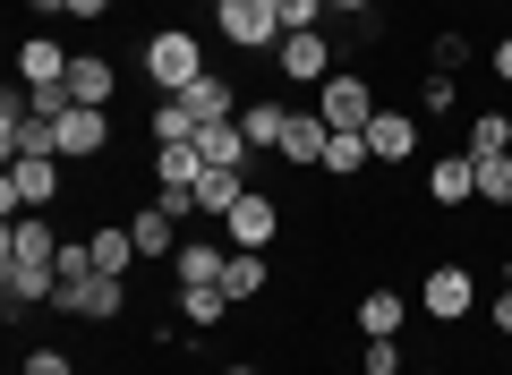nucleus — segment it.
Instances as JSON below:
<instances>
[{
  "mask_svg": "<svg viewBox=\"0 0 512 375\" xmlns=\"http://www.w3.org/2000/svg\"><path fill=\"white\" fill-rule=\"evenodd\" d=\"M146 77H154L163 94H188V86L205 77V43L188 35V26H163V35L146 43Z\"/></svg>",
  "mask_w": 512,
  "mask_h": 375,
  "instance_id": "f257e3e1",
  "label": "nucleus"
},
{
  "mask_svg": "<svg viewBox=\"0 0 512 375\" xmlns=\"http://www.w3.org/2000/svg\"><path fill=\"white\" fill-rule=\"evenodd\" d=\"M52 197H60V154H26V162H9V179H0V205H9V222H18V214H43Z\"/></svg>",
  "mask_w": 512,
  "mask_h": 375,
  "instance_id": "f03ea898",
  "label": "nucleus"
},
{
  "mask_svg": "<svg viewBox=\"0 0 512 375\" xmlns=\"http://www.w3.org/2000/svg\"><path fill=\"white\" fill-rule=\"evenodd\" d=\"M52 307H69V316H86V324H111L128 307V273H77V282H60Z\"/></svg>",
  "mask_w": 512,
  "mask_h": 375,
  "instance_id": "7ed1b4c3",
  "label": "nucleus"
},
{
  "mask_svg": "<svg viewBox=\"0 0 512 375\" xmlns=\"http://www.w3.org/2000/svg\"><path fill=\"white\" fill-rule=\"evenodd\" d=\"M214 18H222V35H231L239 52H274L282 43V9L274 0H222Z\"/></svg>",
  "mask_w": 512,
  "mask_h": 375,
  "instance_id": "20e7f679",
  "label": "nucleus"
},
{
  "mask_svg": "<svg viewBox=\"0 0 512 375\" xmlns=\"http://www.w3.org/2000/svg\"><path fill=\"white\" fill-rule=\"evenodd\" d=\"M316 111H325V128H367V120H376V94H367L359 77L333 69L325 86H316Z\"/></svg>",
  "mask_w": 512,
  "mask_h": 375,
  "instance_id": "39448f33",
  "label": "nucleus"
},
{
  "mask_svg": "<svg viewBox=\"0 0 512 375\" xmlns=\"http://www.w3.org/2000/svg\"><path fill=\"white\" fill-rule=\"evenodd\" d=\"M60 86H69V103H77V111H111V94H120V69H111L103 52H77Z\"/></svg>",
  "mask_w": 512,
  "mask_h": 375,
  "instance_id": "423d86ee",
  "label": "nucleus"
},
{
  "mask_svg": "<svg viewBox=\"0 0 512 375\" xmlns=\"http://www.w3.org/2000/svg\"><path fill=\"white\" fill-rule=\"evenodd\" d=\"M222 231H231V248H265V239L282 231V205H274V197H256V188H248V197H239L231 214H222Z\"/></svg>",
  "mask_w": 512,
  "mask_h": 375,
  "instance_id": "0eeeda50",
  "label": "nucleus"
},
{
  "mask_svg": "<svg viewBox=\"0 0 512 375\" xmlns=\"http://www.w3.org/2000/svg\"><path fill=\"white\" fill-rule=\"evenodd\" d=\"M470 307H478V282H470V265H436V273H427V316L461 324Z\"/></svg>",
  "mask_w": 512,
  "mask_h": 375,
  "instance_id": "6e6552de",
  "label": "nucleus"
},
{
  "mask_svg": "<svg viewBox=\"0 0 512 375\" xmlns=\"http://www.w3.org/2000/svg\"><path fill=\"white\" fill-rule=\"evenodd\" d=\"M103 137H111V120H103V111H69V120H52V154H60V162L103 154Z\"/></svg>",
  "mask_w": 512,
  "mask_h": 375,
  "instance_id": "1a4fd4ad",
  "label": "nucleus"
},
{
  "mask_svg": "<svg viewBox=\"0 0 512 375\" xmlns=\"http://www.w3.org/2000/svg\"><path fill=\"white\" fill-rule=\"evenodd\" d=\"M274 60L299 77V86H325V77H333V43H325V35H282Z\"/></svg>",
  "mask_w": 512,
  "mask_h": 375,
  "instance_id": "9d476101",
  "label": "nucleus"
},
{
  "mask_svg": "<svg viewBox=\"0 0 512 375\" xmlns=\"http://www.w3.org/2000/svg\"><path fill=\"white\" fill-rule=\"evenodd\" d=\"M367 154L376 162H410L419 154V120H410V111H376V120H367Z\"/></svg>",
  "mask_w": 512,
  "mask_h": 375,
  "instance_id": "9b49d317",
  "label": "nucleus"
},
{
  "mask_svg": "<svg viewBox=\"0 0 512 375\" xmlns=\"http://www.w3.org/2000/svg\"><path fill=\"white\" fill-rule=\"evenodd\" d=\"M0 256H9V265H52L60 239H52V222H43V214H18V222H9V239H0Z\"/></svg>",
  "mask_w": 512,
  "mask_h": 375,
  "instance_id": "f8f14e48",
  "label": "nucleus"
},
{
  "mask_svg": "<svg viewBox=\"0 0 512 375\" xmlns=\"http://www.w3.org/2000/svg\"><path fill=\"white\" fill-rule=\"evenodd\" d=\"M325 145H333L325 111H291V128H282V162H308V171H325Z\"/></svg>",
  "mask_w": 512,
  "mask_h": 375,
  "instance_id": "ddd939ff",
  "label": "nucleus"
},
{
  "mask_svg": "<svg viewBox=\"0 0 512 375\" xmlns=\"http://www.w3.org/2000/svg\"><path fill=\"white\" fill-rule=\"evenodd\" d=\"M0 290H9V316L35 307V299H60V265H9L0 256Z\"/></svg>",
  "mask_w": 512,
  "mask_h": 375,
  "instance_id": "4468645a",
  "label": "nucleus"
},
{
  "mask_svg": "<svg viewBox=\"0 0 512 375\" xmlns=\"http://www.w3.org/2000/svg\"><path fill=\"white\" fill-rule=\"evenodd\" d=\"M197 154H205V171H239L256 145H248V128H239V120H205L197 128Z\"/></svg>",
  "mask_w": 512,
  "mask_h": 375,
  "instance_id": "2eb2a0df",
  "label": "nucleus"
},
{
  "mask_svg": "<svg viewBox=\"0 0 512 375\" xmlns=\"http://www.w3.org/2000/svg\"><path fill=\"white\" fill-rule=\"evenodd\" d=\"M69 60H77V52H60L52 35H26V43H18V77H26V86H60Z\"/></svg>",
  "mask_w": 512,
  "mask_h": 375,
  "instance_id": "dca6fc26",
  "label": "nucleus"
},
{
  "mask_svg": "<svg viewBox=\"0 0 512 375\" xmlns=\"http://www.w3.org/2000/svg\"><path fill=\"white\" fill-rule=\"evenodd\" d=\"M427 197H436V205L478 197V162H470V154H444V162H427Z\"/></svg>",
  "mask_w": 512,
  "mask_h": 375,
  "instance_id": "f3484780",
  "label": "nucleus"
},
{
  "mask_svg": "<svg viewBox=\"0 0 512 375\" xmlns=\"http://www.w3.org/2000/svg\"><path fill=\"white\" fill-rule=\"evenodd\" d=\"M402 316H410L402 290H367V299H359V333L367 341H393V333H402Z\"/></svg>",
  "mask_w": 512,
  "mask_h": 375,
  "instance_id": "a211bd4d",
  "label": "nucleus"
},
{
  "mask_svg": "<svg viewBox=\"0 0 512 375\" xmlns=\"http://www.w3.org/2000/svg\"><path fill=\"white\" fill-rule=\"evenodd\" d=\"M197 179H205L197 145H154V188H197Z\"/></svg>",
  "mask_w": 512,
  "mask_h": 375,
  "instance_id": "6ab92c4d",
  "label": "nucleus"
},
{
  "mask_svg": "<svg viewBox=\"0 0 512 375\" xmlns=\"http://www.w3.org/2000/svg\"><path fill=\"white\" fill-rule=\"evenodd\" d=\"M128 239H137V256H180V222H171L163 205H146V214L128 222Z\"/></svg>",
  "mask_w": 512,
  "mask_h": 375,
  "instance_id": "aec40b11",
  "label": "nucleus"
},
{
  "mask_svg": "<svg viewBox=\"0 0 512 375\" xmlns=\"http://www.w3.org/2000/svg\"><path fill=\"white\" fill-rule=\"evenodd\" d=\"M180 103H188V120H197V128H205V120H239V103H231V86H222V77H214V69H205V77H197V86H188V94H180Z\"/></svg>",
  "mask_w": 512,
  "mask_h": 375,
  "instance_id": "412c9836",
  "label": "nucleus"
},
{
  "mask_svg": "<svg viewBox=\"0 0 512 375\" xmlns=\"http://www.w3.org/2000/svg\"><path fill=\"white\" fill-rule=\"evenodd\" d=\"M239 128H248L256 154H282V128H291V111H282V103H248V111H239Z\"/></svg>",
  "mask_w": 512,
  "mask_h": 375,
  "instance_id": "4be33fe9",
  "label": "nucleus"
},
{
  "mask_svg": "<svg viewBox=\"0 0 512 375\" xmlns=\"http://www.w3.org/2000/svg\"><path fill=\"white\" fill-rule=\"evenodd\" d=\"M86 256H94V273H128V265H137V239H128V222L94 231V239H86Z\"/></svg>",
  "mask_w": 512,
  "mask_h": 375,
  "instance_id": "5701e85b",
  "label": "nucleus"
},
{
  "mask_svg": "<svg viewBox=\"0 0 512 375\" xmlns=\"http://www.w3.org/2000/svg\"><path fill=\"white\" fill-rule=\"evenodd\" d=\"M359 162H376V154H367V128H333V145H325V171H333V179H350Z\"/></svg>",
  "mask_w": 512,
  "mask_h": 375,
  "instance_id": "b1692460",
  "label": "nucleus"
},
{
  "mask_svg": "<svg viewBox=\"0 0 512 375\" xmlns=\"http://www.w3.org/2000/svg\"><path fill=\"white\" fill-rule=\"evenodd\" d=\"M222 290H231V299H256V290H265V256H256V248H231V265H222Z\"/></svg>",
  "mask_w": 512,
  "mask_h": 375,
  "instance_id": "393cba45",
  "label": "nucleus"
},
{
  "mask_svg": "<svg viewBox=\"0 0 512 375\" xmlns=\"http://www.w3.org/2000/svg\"><path fill=\"white\" fill-rule=\"evenodd\" d=\"M222 307H231V290H222V282H188L180 290V316L188 324H222Z\"/></svg>",
  "mask_w": 512,
  "mask_h": 375,
  "instance_id": "a878e982",
  "label": "nucleus"
},
{
  "mask_svg": "<svg viewBox=\"0 0 512 375\" xmlns=\"http://www.w3.org/2000/svg\"><path fill=\"white\" fill-rule=\"evenodd\" d=\"M495 154H512V120H504V111L470 120V162H495Z\"/></svg>",
  "mask_w": 512,
  "mask_h": 375,
  "instance_id": "bb28decb",
  "label": "nucleus"
},
{
  "mask_svg": "<svg viewBox=\"0 0 512 375\" xmlns=\"http://www.w3.org/2000/svg\"><path fill=\"white\" fill-rule=\"evenodd\" d=\"M239 197H248V179H239V171H205L197 179V205H205V214H231Z\"/></svg>",
  "mask_w": 512,
  "mask_h": 375,
  "instance_id": "cd10ccee",
  "label": "nucleus"
},
{
  "mask_svg": "<svg viewBox=\"0 0 512 375\" xmlns=\"http://www.w3.org/2000/svg\"><path fill=\"white\" fill-rule=\"evenodd\" d=\"M171 265H180V290H188V282H222V265H231V256H222V248H180Z\"/></svg>",
  "mask_w": 512,
  "mask_h": 375,
  "instance_id": "c85d7f7f",
  "label": "nucleus"
},
{
  "mask_svg": "<svg viewBox=\"0 0 512 375\" xmlns=\"http://www.w3.org/2000/svg\"><path fill=\"white\" fill-rule=\"evenodd\" d=\"M282 9V35H316V18H325L333 0H274Z\"/></svg>",
  "mask_w": 512,
  "mask_h": 375,
  "instance_id": "c756f323",
  "label": "nucleus"
},
{
  "mask_svg": "<svg viewBox=\"0 0 512 375\" xmlns=\"http://www.w3.org/2000/svg\"><path fill=\"white\" fill-rule=\"evenodd\" d=\"M478 197H495V205H512V154H495V162H478Z\"/></svg>",
  "mask_w": 512,
  "mask_h": 375,
  "instance_id": "7c9ffc66",
  "label": "nucleus"
},
{
  "mask_svg": "<svg viewBox=\"0 0 512 375\" xmlns=\"http://www.w3.org/2000/svg\"><path fill=\"white\" fill-rule=\"evenodd\" d=\"M427 60H436V69H444V77H453V69H461V60H470V35H436V43H427Z\"/></svg>",
  "mask_w": 512,
  "mask_h": 375,
  "instance_id": "2f4dec72",
  "label": "nucleus"
},
{
  "mask_svg": "<svg viewBox=\"0 0 512 375\" xmlns=\"http://www.w3.org/2000/svg\"><path fill=\"white\" fill-rule=\"evenodd\" d=\"M26 375H77L69 350H26Z\"/></svg>",
  "mask_w": 512,
  "mask_h": 375,
  "instance_id": "473e14b6",
  "label": "nucleus"
},
{
  "mask_svg": "<svg viewBox=\"0 0 512 375\" xmlns=\"http://www.w3.org/2000/svg\"><path fill=\"white\" fill-rule=\"evenodd\" d=\"M154 205H163L171 222H180V214H205V205H197V188H154Z\"/></svg>",
  "mask_w": 512,
  "mask_h": 375,
  "instance_id": "72a5a7b5",
  "label": "nucleus"
},
{
  "mask_svg": "<svg viewBox=\"0 0 512 375\" xmlns=\"http://www.w3.org/2000/svg\"><path fill=\"white\" fill-rule=\"evenodd\" d=\"M359 367H367V375H402V350H393V341H367Z\"/></svg>",
  "mask_w": 512,
  "mask_h": 375,
  "instance_id": "f704fd0d",
  "label": "nucleus"
},
{
  "mask_svg": "<svg viewBox=\"0 0 512 375\" xmlns=\"http://www.w3.org/2000/svg\"><path fill=\"white\" fill-rule=\"evenodd\" d=\"M495 333H512V282L495 290Z\"/></svg>",
  "mask_w": 512,
  "mask_h": 375,
  "instance_id": "c9c22d12",
  "label": "nucleus"
},
{
  "mask_svg": "<svg viewBox=\"0 0 512 375\" xmlns=\"http://www.w3.org/2000/svg\"><path fill=\"white\" fill-rule=\"evenodd\" d=\"M495 77H504V86H512V35L495 43Z\"/></svg>",
  "mask_w": 512,
  "mask_h": 375,
  "instance_id": "e433bc0d",
  "label": "nucleus"
},
{
  "mask_svg": "<svg viewBox=\"0 0 512 375\" xmlns=\"http://www.w3.org/2000/svg\"><path fill=\"white\" fill-rule=\"evenodd\" d=\"M103 9H111V0H69V18H103Z\"/></svg>",
  "mask_w": 512,
  "mask_h": 375,
  "instance_id": "4c0bfd02",
  "label": "nucleus"
},
{
  "mask_svg": "<svg viewBox=\"0 0 512 375\" xmlns=\"http://www.w3.org/2000/svg\"><path fill=\"white\" fill-rule=\"evenodd\" d=\"M333 9H350V18H359V9H376V0H333Z\"/></svg>",
  "mask_w": 512,
  "mask_h": 375,
  "instance_id": "58836bf2",
  "label": "nucleus"
},
{
  "mask_svg": "<svg viewBox=\"0 0 512 375\" xmlns=\"http://www.w3.org/2000/svg\"><path fill=\"white\" fill-rule=\"evenodd\" d=\"M35 9H43V18H52V9H69V0H35Z\"/></svg>",
  "mask_w": 512,
  "mask_h": 375,
  "instance_id": "ea45409f",
  "label": "nucleus"
},
{
  "mask_svg": "<svg viewBox=\"0 0 512 375\" xmlns=\"http://www.w3.org/2000/svg\"><path fill=\"white\" fill-rule=\"evenodd\" d=\"M222 375H256V367H222Z\"/></svg>",
  "mask_w": 512,
  "mask_h": 375,
  "instance_id": "a19ab883",
  "label": "nucleus"
},
{
  "mask_svg": "<svg viewBox=\"0 0 512 375\" xmlns=\"http://www.w3.org/2000/svg\"><path fill=\"white\" fill-rule=\"evenodd\" d=\"M504 282H512V256H504Z\"/></svg>",
  "mask_w": 512,
  "mask_h": 375,
  "instance_id": "79ce46f5",
  "label": "nucleus"
},
{
  "mask_svg": "<svg viewBox=\"0 0 512 375\" xmlns=\"http://www.w3.org/2000/svg\"><path fill=\"white\" fill-rule=\"evenodd\" d=\"M214 9H222V0H214Z\"/></svg>",
  "mask_w": 512,
  "mask_h": 375,
  "instance_id": "37998d69",
  "label": "nucleus"
}]
</instances>
